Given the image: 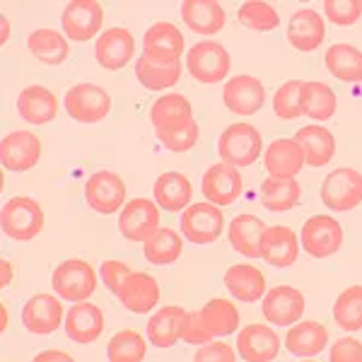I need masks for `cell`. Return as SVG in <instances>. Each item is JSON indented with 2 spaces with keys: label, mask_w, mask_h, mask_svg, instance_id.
<instances>
[{
  "label": "cell",
  "mask_w": 362,
  "mask_h": 362,
  "mask_svg": "<svg viewBox=\"0 0 362 362\" xmlns=\"http://www.w3.org/2000/svg\"><path fill=\"white\" fill-rule=\"evenodd\" d=\"M51 285H54L61 300L80 305V302H87L95 295L97 273L83 259H68L56 266L54 276H51Z\"/></svg>",
  "instance_id": "obj_1"
},
{
  "label": "cell",
  "mask_w": 362,
  "mask_h": 362,
  "mask_svg": "<svg viewBox=\"0 0 362 362\" xmlns=\"http://www.w3.org/2000/svg\"><path fill=\"white\" fill-rule=\"evenodd\" d=\"M0 225L3 232L15 242H29V239L39 237L44 227V210L34 198L15 196L3 206L0 213Z\"/></svg>",
  "instance_id": "obj_2"
},
{
  "label": "cell",
  "mask_w": 362,
  "mask_h": 362,
  "mask_svg": "<svg viewBox=\"0 0 362 362\" xmlns=\"http://www.w3.org/2000/svg\"><path fill=\"white\" fill-rule=\"evenodd\" d=\"M264 140L251 124H232L218 140V153L225 165L251 167L261 157Z\"/></svg>",
  "instance_id": "obj_3"
},
{
  "label": "cell",
  "mask_w": 362,
  "mask_h": 362,
  "mask_svg": "<svg viewBox=\"0 0 362 362\" xmlns=\"http://www.w3.org/2000/svg\"><path fill=\"white\" fill-rule=\"evenodd\" d=\"M232 58L227 54V49L218 42H198L196 46H191L189 54H186V68H189L191 78L198 83L215 85L223 83L230 73Z\"/></svg>",
  "instance_id": "obj_4"
},
{
  "label": "cell",
  "mask_w": 362,
  "mask_h": 362,
  "mask_svg": "<svg viewBox=\"0 0 362 362\" xmlns=\"http://www.w3.org/2000/svg\"><path fill=\"white\" fill-rule=\"evenodd\" d=\"M66 112L80 124H97L112 112V97L104 87L92 83H80L66 92Z\"/></svg>",
  "instance_id": "obj_5"
},
{
  "label": "cell",
  "mask_w": 362,
  "mask_h": 362,
  "mask_svg": "<svg viewBox=\"0 0 362 362\" xmlns=\"http://www.w3.org/2000/svg\"><path fill=\"white\" fill-rule=\"evenodd\" d=\"M225 230L223 210L213 203H194L181 213V235L191 244H213L218 242Z\"/></svg>",
  "instance_id": "obj_6"
},
{
  "label": "cell",
  "mask_w": 362,
  "mask_h": 362,
  "mask_svg": "<svg viewBox=\"0 0 362 362\" xmlns=\"http://www.w3.org/2000/svg\"><path fill=\"white\" fill-rule=\"evenodd\" d=\"M321 201L331 210H353L362 203V174L358 169H334L321 184Z\"/></svg>",
  "instance_id": "obj_7"
},
{
  "label": "cell",
  "mask_w": 362,
  "mask_h": 362,
  "mask_svg": "<svg viewBox=\"0 0 362 362\" xmlns=\"http://www.w3.org/2000/svg\"><path fill=\"white\" fill-rule=\"evenodd\" d=\"M184 49V34L172 22H155L143 37V56L153 63H160V66L179 63Z\"/></svg>",
  "instance_id": "obj_8"
},
{
  "label": "cell",
  "mask_w": 362,
  "mask_h": 362,
  "mask_svg": "<svg viewBox=\"0 0 362 362\" xmlns=\"http://www.w3.org/2000/svg\"><path fill=\"white\" fill-rule=\"evenodd\" d=\"M85 198L92 210L102 215H114L126 203V184L112 169H102L87 179Z\"/></svg>",
  "instance_id": "obj_9"
},
{
  "label": "cell",
  "mask_w": 362,
  "mask_h": 362,
  "mask_svg": "<svg viewBox=\"0 0 362 362\" xmlns=\"http://www.w3.org/2000/svg\"><path fill=\"white\" fill-rule=\"evenodd\" d=\"M302 247L314 259L334 256L343 247V227L331 215H314L302 227Z\"/></svg>",
  "instance_id": "obj_10"
},
{
  "label": "cell",
  "mask_w": 362,
  "mask_h": 362,
  "mask_svg": "<svg viewBox=\"0 0 362 362\" xmlns=\"http://www.w3.org/2000/svg\"><path fill=\"white\" fill-rule=\"evenodd\" d=\"M121 235L131 242H148L160 230V206H155L150 198H133L126 203L119 215Z\"/></svg>",
  "instance_id": "obj_11"
},
{
  "label": "cell",
  "mask_w": 362,
  "mask_h": 362,
  "mask_svg": "<svg viewBox=\"0 0 362 362\" xmlns=\"http://www.w3.org/2000/svg\"><path fill=\"white\" fill-rule=\"evenodd\" d=\"M104 22V10L97 0H73L63 8L61 25L68 39L73 42H90L95 34H99Z\"/></svg>",
  "instance_id": "obj_12"
},
{
  "label": "cell",
  "mask_w": 362,
  "mask_h": 362,
  "mask_svg": "<svg viewBox=\"0 0 362 362\" xmlns=\"http://www.w3.org/2000/svg\"><path fill=\"white\" fill-rule=\"evenodd\" d=\"M305 295L300 290L290 288V285H276L264 297L261 312L268 324L276 326H295L297 321L305 317Z\"/></svg>",
  "instance_id": "obj_13"
},
{
  "label": "cell",
  "mask_w": 362,
  "mask_h": 362,
  "mask_svg": "<svg viewBox=\"0 0 362 362\" xmlns=\"http://www.w3.org/2000/svg\"><path fill=\"white\" fill-rule=\"evenodd\" d=\"M42 157V140L32 131H13L0 143V162L10 172H27Z\"/></svg>",
  "instance_id": "obj_14"
},
{
  "label": "cell",
  "mask_w": 362,
  "mask_h": 362,
  "mask_svg": "<svg viewBox=\"0 0 362 362\" xmlns=\"http://www.w3.org/2000/svg\"><path fill=\"white\" fill-rule=\"evenodd\" d=\"M223 102L232 114L254 116L264 107L266 90H264V85H261V80L254 78V75H235V78L227 80Z\"/></svg>",
  "instance_id": "obj_15"
},
{
  "label": "cell",
  "mask_w": 362,
  "mask_h": 362,
  "mask_svg": "<svg viewBox=\"0 0 362 362\" xmlns=\"http://www.w3.org/2000/svg\"><path fill=\"white\" fill-rule=\"evenodd\" d=\"M242 174L237 167L218 162V165L208 167V172L203 174V196L208 198V203L218 208L232 206L239 196H242Z\"/></svg>",
  "instance_id": "obj_16"
},
{
  "label": "cell",
  "mask_w": 362,
  "mask_h": 362,
  "mask_svg": "<svg viewBox=\"0 0 362 362\" xmlns=\"http://www.w3.org/2000/svg\"><path fill=\"white\" fill-rule=\"evenodd\" d=\"M136 54V39L126 27H112L97 37L95 44V58L102 68L107 70H121L131 63Z\"/></svg>",
  "instance_id": "obj_17"
},
{
  "label": "cell",
  "mask_w": 362,
  "mask_h": 362,
  "mask_svg": "<svg viewBox=\"0 0 362 362\" xmlns=\"http://www.w3.org/2000/svg\"><path fill=\"white\" fill-rule=\"evenodd\" d=\"M22 324L29 334L49 336L63 324V305L54 295H34L22 307Z\"/></svg>",
  "instance_id": "obj_18"
},
{
  "label": "cell",
  "mask_w": 362,
  "mask_h": 362,
  "mask_svg": "<svg viewBox=\"0 0 362 362\" xmlns=\"http://www.w3.org/2000/svg\"><path fill=\"white\" fill-rule=\"evenodd\" d=\"M237 353L247 362H273L280 353V338L266 324H249L237 336Z\"/></svg>",
  "instance_id": "obj_19"
},
{
  "label": "cell",
  "mask_w": 362,
  "mask_h": 362,
  "mask_svg": "<svg viewBox=\"0 0 362 362\" xmlns=\"http://www.w3.org/2000/svg\"><path fill=\"white\" fill-rule=\"evenodd\" d=\"M116 297L121 300L128 312L133 314H148L150 309L157 307L160 302V285L150 273L133 271L131 276L124 280V285L119 288Z\"/></svg>",
  "instance_id": "obj_20"
},
{
  "label": "cell",
  "mask_w": 362,
  "mask_h": 362,
  "mask_svg": "<svg viewBox=\"0 0 362 362\" xmlns=\"http://www.w3.org/2000/svg\"><path fill=\"white\" fill-rule=\"evenodd\" d=\"M326 37V22L317 10L305 8L297 10V13L290 17L288 22V42L290 46H295L302 54H309V51H317L321 44H324Z\"/></svg>",
  "instance_id": "obj_21"
},
{
  "label": "cell",
  "mask_w": 362,
  "mask_h": 362,
  "mask_svg": "<svg viewBox=\"0 0 362 362\" xmlns=\"http://www.w3.org/2000/svg\"><path fill=\"white\" fill-rule=\"evenodd\" d=\"M297 256H300V242H297V235L290 227H266V235L261 239V259H266V264L288 268L295 264Z\"/></svg>",
  "instance_id": "obj_22"
},
{
  "label": "cell",
  "mask_w": 362,
  "mask_h": 362,
  "mask_svg": "<svg viewBox=\"0 0 362 362\" xmlns=\"http://www.w3.org/2000/svg\"><path fill=\"white\" fill-rule=\"evenodd\" d=\"M266 169L271 177L295 179L305 169V153L295 138H278L266 148Z\"/></svg>",
  "instance_id": "obj_23"
},
{
  "label": "cell",
  "mask_w": 362,
  "mask_h": 362,
  "mask_svg": "<svg viewBox=\"0 0 362 362\" xmlns=\"http://www.w3.org/2000/svg\"><path fill=\"white\" fill-rule=\"evenodd\" d=\"M66 334L70 341L75 343H95L104 331V314L102 309L92 302H80V305H73L70 312L66 314Z\"/></svg>",
  "instance_id": "obj_24"
},
{
  "label": "cell",
  "mask_w": 362,
  "mask_h": 362,
  "mask_svg": "<svg viewBox=\"0 0 362 362\" xmlns=\"http://www.w3.org/2000/svg\"><path fill=\"white\" fill-rule=\"evenodd\" d=\"M17 112H20V116L27 124H51L58 114V99L54 92L42 85H29L17 97Z\"/></svg>",
  "instance_id": "obj_25"
},
{
  "label": "cell",
  "mask_w": 362,
  "mask_h": 362,
  "mask_svg": "<svg viewBox=\"0 0 362 362\" xmlns=\"http://www.w3.org/2000/svg\"><path fill=\"white\" fill-rule=\"evenodd\" d=\"M189 317L184 307L167 305L150 317L148 321V338L157 348H172L181 341V331H184V321Z\"/></svg>",
  "instance_id": "obj_26"
},
{
  "label": "cell",
  "mask_w": 362,
  "mask_h": 362,
  "mask_svg": "<svg viewBox=\"0 0 362 362\" xmlns=\"http://www.w3.org/2000/svg\"><path fill=\"white\" fill-rule=\"evenodd\" d=\"M181 20L191 32L213 37L225 27V10L215 0H186L181 3Z\"/></svg>",
  "instance_id": "obj_27"
},
{
  "label": "cell",
  "mask_w": 362,
  "mask_h": 362,
  "mask_svg": "<svg viewBox=\"0 0 362 362\" xmlns=\"http://www.w3.org/2000/svg\"><path fill=\"white\" fill-rule=\"evenodd\" d=\"M194 121V109L191 102L179 92H169L162 95L157 102L150 107V124L157 131H172V128H181Z\"/></svg>",
  "instance_id": "obj_28"
},
{
  "label": "cell",
  "mask_w": 362,
  "mask_h": 362,
  "mask_svg": "<svg viewBox=\"0 0 362 362\" xmlns=\"http://www.w3.org/2000/svg\"><path fill=\"white\" fill-rule=\"evenodd\" d=\"M329 343V329L319 321H297L285 336V350L295 358H314Z\"/></svg>",
  "instance_id": "obj_29"
},
{
  "label": "cell",
  "mask_w": 362,
  "mask_h": 362,
  "mask_svg": "<svg viewBox=\"0 0 362 362\" xmlns=\"http://www.w3.org/2000/svg\"><path fill=\"white\" fill-rule=\"evenodd\" d=\"M225 288L230 290L235 300L254 305L261 297H266V278L256 266L235 264L225 273Z\"/></svg>",
  "instance_id": "obj_30"
},
{
  "label": "cell",
  "mask_w": 362,
  "mask_h": 362,
  "mask_svg": "<svg viewBox=\"0 0 362 362\" xmlns=\"http://www.w3.org/2000/svg\"><path fill=\"white\" fill-rule=\"evenodd\" d=\"M155 203L160 208H165L167 213H179L186 210L194 198V186L181 172H165L160 174L153 186Z\"/></svg>",
  "instance_id": "obj_31"
},
{
  "label": "cell",
  "mask_w": 362,
  "mask_h": 362,
  "mask_svg": "<svg viewBox=\"0 0 362 362\" xmlns=\"http://www.w3.org/2000/svg\"><path fill=\"white\" fill-rule=\"evenodd\" d=\"M266 235V225L256 215H237L227 227V237L237 254L247 259H261V239Z\"/></svg>",
  "instance_id": "obj_32"
},
{
  "label": "cell",
  "mask_w": 362,
  "mask_h": 362,
  "mask_svg": "<svg viewBox=\"0 0 362 362\" xmlns=\"http://www.w3.org/2000/svg\"><path fill=\"white\" fill-rule=\"evenodd\" d=\"M198 317H201V324L206 329V334L213 338H223L235 334L239 329V312L232 302L223 300V297H213L206 305L198 309Z\"/></svg>",
  "instance_id": "obj_33"
},
{
  "label": "cell",
  "mask_w": 362,
  "mask_h": 362,
  "mask_svg": "<svg viewBox=\"0 0 362 362\" xmlns=\"http://www.w3.org/2000/svg\"><path fill=\"white\" fill-rule=\"evenodd\" d=\"M297 145L305 153V162L309 167H324L334 160L336 155V140L331 131L324 126H305L295 133Z\"/></svg>",
  "instance_id": "obj_34"
},
{
  "label": "cell",
  "mask_w": 362,
  "mask_h": 362,
  "mask_svg": "<svg viewBox=\"0 0 362 362\" xmlns=\"http://www.w3.org/2000/svg\"><path fill=\"white\" fill-rule=\"evenodd\" d=\"M326 70L341 83H362V51L350 44H334L324 56Z\"/></svg>",
  "instance_id": "obj_35"
},
{
  "label": "cell",
  "mask_w": 362,
  "mask_h": 362,
  "mask_svg": "<svg viewBox=\"0 0 362 362\" xmlns=\"http://www.w3.org/2000/svg\"><path fill=\"white\" fill-rule=\"evenodd\" d=\"M27 46L32 51V56L37 61L46 63V66H61L70 56L68 39L63 34H58L56 29H34L27 39Z\"/></svg>",
  "instance_id": "obj_36"
},
{
  "label": "cell",
  "mask_w": 362,
  "mask_h": 362,
  "mask_svg": "<svg viewBox=\"0 0 362 362\" xmlns=\"http://www.w3.org/2000/svg\"><path fill=\"white\" fill-rule=\"evenodd\" d=\"M184 251V239L177 230L172 227H160L148 242L143 244V254L145 259L153 266H169L181 256Z\"/></svg>",
  "instance_id": "obj_37"
},
{
  "label": "cell",
  "mask_w": 362,
  "mask_h": 362,
  "mask_svg": "<svg viewBox=\"0 0 362 362\" xmlns=\"http://www.w3.org/2000/svg\"><path fill=\"white\" fill-rule=\"evenodd\" d=\"M302 196V186L295 179H278V177H268L259 189V198L264 201V206L268 210H290L300 203Z\"/></svg>",
  "instance_id": "obj_38"
},
{
  "label": "cell",
  "mask_w": 362,
  "mask_h": 362,
  "mask_svg": "<svg viewBox=\"0 0 362 362\" xmlns=\"http://www.w3.org/2000/svg\"><path fill=\"white\" fill-rule=\"evenodd\" d=\"M136 78L145 90H169L179 83L181 78V63H172V66H160V63L148 61L145 56H140L136 61Z\"/></svg>",
  "instance_id": "obj_39"
},
{
  "label": "cell",
  "mask_w": 362,
  "mask_h": 362,
  "mask_svg": "<svg viewBox=\"0 0 362 362\" xmlns=\"http://www.w3.org/2000/svg\"><path fill=\"white\" fill-rule=\"evenodd\" d=\"M336 95L329 85L324 83H305L302 90V114H307L314 121H329L336 114Z\"/></svg>",
  "instance_id": "obj_40"
},
{
  "label": "cell",
  "mask_w": 362,
  "mask_h": 362,
  "mask_svg": "<svg viewBox=\"0 0 362 362\" xmlns=\"http://www.w3.org/2000/svg\"><path fill=\"white\" fill-rule=\"evenodd\" d=\"M334 319L343 331L362 329V285L343 290L334 305Z\"/></svg>",
  "instance_id": "obj_41"
},
{
  "label": "cell",
  "mask_w": 362,
  "mask_h": 362,
  "mask_svg": "<svg viewBox=\"0 0 362 362\" xmlns=\"http://www.w3.org/2000/svg\"><path fill=\"white\" fill-rule=\"evenodd\" d=\"M145 353H148V343H145V338L133 329L119 331V334L109 341V348H107L109 362H143Z\"/></svg>",
  "instance_id": "obj_42"
},
{
  "label": "cell",
  "mask_w": 362,
  "mask_h": 362,
  "mask_svg": "<svg viewBox=\"0 0 362 362\" xmlns=\"http://www.w3.org/2000/svg\"><path fill=\"white\" fill-rule=\"evenodd\" d=\"M237 17L244 27L251 29V32H273V29L280 25L276 8L268 3H259V0L244 3L242 8H239Z\"/></svg>",
  "instance_id": "obj_43"
},
{
  "label": "cell",
  "mask_w": 362,
  "mask_h": 362,
  "mask_svg": "<svg viewBox=\"0 0 362 362\" xmlns=\"http://www.w3.org/2000/svg\"><path fill=\"white\" fill-rule=\"evenodd\" d=\"M302 90H305V83L300 80H290L278 87L276 97H273V112L278 119L293 121L302 116Z\"/></svg>",
  "instance_id": "obj_44"
},
{
  "label": "cell",
  "mask_w": 362,
  "mask_h": 362,
  "mask_svg": "<svg viewBox=\"0 0 362 362\" xmlns=\"http://www.w3.org/2000/svg\"><path fill=\"white\" fill-rule=\"evenodd\" d=\"M157 140H160L167 150H172V153H189L198 143V124L191 121V124H186L181 128H172V131H157Z\"/></svg>",
  "instance_id": "obj_45"
},
{
  "label": "cell",
  "mask_w": 362,
  "mask_h": 362,
  "mask_svg": "<svg viewBox=\"0 0 362 362\" xmlns=\"http://www.w3.org/2000/svg\"><path fill=\"white\" fill-rule=\"evenodd\" d=\"M324 15L334 25L341 27L355 25L362 17V0H326Z\"/></svg>",
  "instance_id": "obj_46"
},
{
  "label": "cell",
  "mask_w": 362,
  "mask_h": 362,
  "mask_svg": "<svg viewBox=\"0 0 362 362\" xmlns=\"http://www.w3.org/2000/svg\"><path fill=\"white\" fill-rule=\"evenodd\" d=\"M194 362H237V350L230 343L210 341L206 346H198Z\"/></svg>",
  "instance_id": "obj_47"
},
{
  "label": "cell",
  "mask_w": 362,
  "mask_h": 362,
  "mask_svg": "<svg viewBox=\"0 0 362 362\" xmlns=\"http://www.w3.org/2000/svg\"><path fill=\"white\" fill-rule=\"evenodd\" d=\"M131 273H133L131 266L124 264V261H104L99 276H102V280H104V285H107L109 293L116 295L121 285H124V280L131 276Z\"/></svg>",
  "instance_id": "obj_48"
},
{
  "label": "cell",
  "mask_w": 362,
  "mask_h": 362,
  "mask_svg": "<svg viewBox=\"0 0 362 362\" xmlns=\"http://www.w3.org/2000/svg\"><path fill=\"white\" fill-rule=\"evenodd\" d=\"M331 362H362V343L358 338H338L331 346Z\"/></svg>",
  "instance_id": "obj_49"
},
{
  "label": "cell",
  "mask_w": 362,
  "mask_h": 362,
  "mask_svg": "<svg viewBox=\"0 0 362 362\" xmlns=\"http://www.w3.org/2000/svg\"><path fill=\"white\" fill-rule=\"evenodd\" d=\"M181 341L189 343V346H206V343L213 341V338L206 334V329H203L198 312H189V317L184 321V331H181Z\"/></svg>",
  "instance_id": "obj_50"
},
{
  "label": "cell",
  "mask_w": 362,
  "mask_h": 362,
  "mask_svg": "<svg viewBox=\"0 0 362 362\" xmlns=\"http://www.w3.org/2000/svg\"><path fill=\"white\" fill-rule=\"evenodd\" d=\"M32 362H75V360L68 353H63V350H44Z\"/></svg>",
  "instance_id": "obj_51"
},
{
  "label": "cell",
  "mask_w": 362,
  "mask_h": 362,
  "mask_svg": "<svg viewBox=\"0 0 362 362\" xmlns=\"http://www.w3.org/2000/svg\"><path fill=\"white\" fill-rule=\"evenodd\" d=\"M13 266H10V261H0V288H8L10 283H13Z\"/></svg>",
  "instance_id": "obj_52"
},
{
  "label": "cell",
  "mask_w": 362,
  "mask_h": 362,
  "mask_svg": "<svg viewBox=\"0 0 362 362\" xmlns=\"http://www.w3.org/2000/svg\"><path fill=\"white\" fill-rule=\"evenodd\" d=\"M0 27H3V34H0V42H8V37H10V22H8V17H0Z\"/></svg>",
  "instance_id": "obj_53"
},
{
  "label": "cell",
  "mask_w": 362,
  "mask_h": 362,
  "mask_svg": "<svg viewBox=\"0 0 362 362\" xmlns=\"http://www.w3.org/2000/svg\"><path fill=\"white\" fill-rule=\"evenodd\" d=\"M5 326H8V309L3 305L0 307V331H5Z\"/></svg>",
  "instance_id": "obj_54"
},
{
  "label": "cell",
  "mask_w": 362,
  "mask_h": 362,
  "mask_svg": "<svg viewBox=\"0 0 362 362\" xmlns=\"http://www.w3.org/2000/svg\"><path fill=\"white\" fill-rule=\"evenodd\" d=\"M302 362H317V360H302Z\"/></svg>",
  "instance_id": "obj_55"
}]
</instances>
